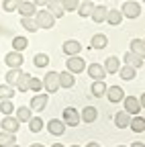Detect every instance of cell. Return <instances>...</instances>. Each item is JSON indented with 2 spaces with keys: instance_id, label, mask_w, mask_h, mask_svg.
Masks as SVG:
<instances>
[{
  "instance_id": "obj_1",
  "label": "cell",
  "mask_w": 145,
  "mask_h": 147,
  "mask_svg": "<svg viewBox=\"0 0 145 147\" xmlns=\"http://www.w3.org/2000/svg\"><path fill=\"white\" fill-rule=\"evenodd\" d=\"M33 18H35V23H37V27H39V29H51L53 25H55V18H53V14H51L47 8L37 10Z\"/></svg>"
},
{
  "instance_id": "obj_2",
  "label": "cell",
  "mask_w": 145,
  "mask_h": 147,
  "mask_svg": "<svg viewBox=\"0 0 145 147\" xmlns=\"http://www.w3.org/2000/svg\"><path fill=\"white\" fill-rule=\"evenodd\" d=\"M43 82V88L47 94H55V92L59 90V71H49L45 74V78L41 80Z\"/></svg>"
},
{
  "instance_id": "obj_3",
  "label": "cell",
  "mask_w": 145,
  "mask_h": 147,
  "mask_svg": "<svg viewBox=\"0 0 145 147\" xmlns=\"http://www.w3.org/2000/svg\"><path fill=\"white\" fill-rule=\"evenodd\" d=\"M121 8H123V10H121L123 18H137V16L141 14V4L135 2V0H125Z\"/></svg>"
},
{
  "instance_id": "obj_4",
  "label": "cell",
  "mask_w": 145,
  "mask_h": 147,
  "mask_svg": "<svg viewBox=\"0 0 145 147\" xmlns=\"http://www.w3.org/2000/svg\"><path fill=\"white\" fill-rule=\"evenodd\" d=\"M63 123H65V127H78V123H80V113H78V108L65 106V108H63Z\"/></svg>"
},
{
  "instance_id": "obj_5",
  "label": "cell",
  "mask_w": 145,
  "mask_h": 147,
  "mask_svg": "<svg viewBox=\"0 0 145 147\" xmlns=\"http://www.w3.org/2000/svg\"><path fill=\"white\" fill-rule=\"evenodd\" d=\"M123 106H125V113L127 115H139V110H141V104H139V98L137 96H125L123 98Z\"/></svg>"
},
{
  "instance_id": "obj_6",
  "label": "cell",
  "mask_w": 145,
  "mask_h": 147,
  "mask_svg": "<svg viewBox=\"0 0 145 147\" xmlns=\"http://www.w3.org/2000/svg\"><path fill=\"white\" fill-rule=\"evenodd\" d=\"M65 65H67V71H69V74H82V71L86 69V61H84L82 57H78V55L67 57Z\"/></svg>"
},
{
  "instance_id": "obj_7",
  "label": "cell",
  "mask_w": 145,
  "mask_h": 147,
  "mask_svg": "<svg viewBox=\"0 0 145 147\" xmlns=\"http://www.w3.org/2000/svg\"><path fill=\"white\" fill-rule=\"evenodd\" d=\"M47 102H49V94H47V92H45V94H35V96L31 98L29 108H31V110H37V113H41V110H45Z\"/></svg>"
},
{
  "instance_id": "obj_8",
  "label": "cell",
  "mask_w": 145,
  "mask_h": 147,
  "mask_svg": "<svg viewBox=\"0 0 145 147\" xmlns=\"http://www.w3.org/2000/svg\"><path fill=\"white\" fill-rule=\"evenodd\" d=\"M61 51L67 55V57H74V55H78V53L82 51V45H80V41H76V39H67V41H63Z\"/></svg>"
},
{
  "instance_id": "obj_9",
  "label": "cell",
  "mask_w": 145,
  "mask_h": 147,
  "mask_svg": "<svg viewBox=\"0 0 145 147\" xmlns=\"http://www.w3.org/2000/svg\"><path fill=\"white\" fill-rule=\"evenodd\" d=\"M0 127H2V131H6V133H16V131H19V127H21V123L16 121V117L6 115L2 121H0Z\"/></svg>"
},
{
  "instance_id": "obj_10",
  "label": "cell",
  "mask_w": 145,
  "mask_h": 147,
  "mask_svg": "<svg viewBox=\"0 0 145 147\" xmlns=\"http://www.w3.org/2000/svg\"><path fill=\"white\" fill-rule=\"evenodd\" d=\"M47 131H49L51 135H55V137H61V135L65 133V123L59 121V119H51V121L47 123Z\"/></svg>"
},
{
  "instance_id": "obj_11",
  "label": "cell",
  "mask_w": 145,
  "mask_h": 147,
  "mask_svg": "<svg viewBox=\"0 0 145 147\" xmlns=\"http://www.w3.org/2000/svg\"><path fill=\"white\" fill-rule=\"evenodd\" d=\"M86 71H88V76L92 78L94 82H98V80H104V78H106V71H104V67H102L100 63H90V65L86 67Z\"/></svg>"
},
{
  "instance_id": "obj_12",
  "label": "cell",
  "mask_w": 145,
  "mask_h": 147,
  "mask_svg": "<svg viewBox=\"0 0 145 147\" xmlns=\"http://www.w3.org/2000/svg\"><path fill=\"white\" fill-rule=\"evenodd\" d=\"M104 96L108 98V102H123L125 92H123L121 86H111V88H106V94Z\"/></svg>"
},
{
  "instance_id": "obj_13",
  "label": "cell",
  "mask_w": 145,
  "mask_h": 147,
  "mask_svg": "<svg viewBox=\"0 0 145 147\" xmlns=\"http://www.w3.org/2000/svg\"><path fill=\"white\" fill-rule=\"evenodd\" d=\"M4 61H6L8 67H21L23 61H25V57H23V53H19V51H10V53H6Z\"/></svg>"
},
{
  "instance_id": "obj_14",
  "label": "cell",
  "mask_w": 145,
  "mask_h": 147,
  "mask_svg": "<svg viewBox=\"0 0 145 147\" xmlns=\"http://www.w3.org/2000/svg\"><path fill=\"white\" fill-rule=\"evenodd\" d=\"M45 8H47V10H49V12L53 14V18H61V16L65 14L63 6H61V0H49Z\"/></svg>"
},
{
  "instance_id": "obj_15",
  "label": "cell",
  "mask_w": 145,
  "mask_h": 147,
  "mask_svg": "<svg viewBox=\"0 0 145 147\" xmlns=\"http://www.w3.org/2000/svg\"><path fill=\"white\" fill-rule=\"evenodd\" d=\"M96 119H98L96 106H86L82 113H80V121H82V123H94Z\"/></svg>"
},
{
  "instance_id": "obj_16",
  "label": "cell",
  "mask_w": 145,
  "mask_h": 147,
  "mask_svg": "<svg viewBox=\"0 0 145 147\" xmlns=\"http://www.w3.org/2000/svg\"><path fill=\"white\" fill-rule=\"evenodd\" d=\"M106 14H108V8L106 6H94L90 18H92L96 25H102V23H106Z\"/></svg>"
},
{
  "instance_id": "obj_17",
  "label": "cell",
  "mask_w": 145,
  "mask_h": 147,
  "mask_svg": "<svg viewBox=\"0 0 145 147\" xmlns=\"http://www.w3.org/2000/svg\"><path fill=\"white\" fill-rule=\"evenodd\" d=\"M123 59H125V65H131V67H135V69L143 67V59L139 57V55L131 53V51H127V53L123 55Z\"/></svg>"
},
{
  "instance_id": "obj_18",
  "label": "cell",
  "mask_w": 145,
  "mask_h": 147,
  "mask_svg": "<svg viewBox=\"0 0 145 147\" xmlns=\"http://www.w3.org/2000/svg\"><path fill=\"white\" fill-rule=\"evenodd\" d=\"M21 12V16H35V12H37V6H35L33 2H27V0H21L19 2V8H16Z\"/></svg>"
},
{
  "instance_id": "obj_19",
  "label": "cell",
  "mask_w": 145,
  "mask_h": 147,
  "mask_svg": "<svg viewBox=\"0 0 145 147\" xmlns=\"http://www.w3.org/2000/svg\"><path fill=\"white\" fill-rule=\"evenodd\" d=\"M106 45H108V37L104 33H96L90 41V49H104Z\"/></svg>"
},
{
  "instance_id": "obj_20",
  "label": "cell",
  "mask_w": 145,
  "mask_h": 147,
  "mask_svg": "<svg viewBox=\"0 0 145 147\" xmlns=\"http://www.w3.org/2000/svg\"><path fill=\"white\" fill-rule=\"evenodd\" d=\"M76 84V76L74 74H69L67 69L59 74V88H74Z\"/></svg>"
},
{
  "instance_id": "obj_21",
  "label": "cell",
  "mask_w": 145,
  "mask_h": 147,
  "mask_svg": "<svg viewBox=\"0 0 145 147\" xmlns=\"http://www.w3.org/2000/svg\"><path fill=\"white\" fill-rule=\"evenodd\" d=\"M129 51L139 55L141 59H145V43H143V39H133L131 45H129Z\"/></svg>"
},
{
  "instance_id": "obj_22",
  "label": "cell",
  "mask_w": 145,
  "mask_h": 147,
  "mask_svg": "<svg viewBox=\"0 0 145 147\" xmlns=\"http://www.w3.org/2000/svg\"><path fill=\"white\" fill-rule=\"evenodd\" d=\"M129 129H131L133 133H143V131H145V119H143V117H139V115L131 117Z\"/></svg>"
},
{
  "instance_id": "obj_23",
  "label": "cell",
  "mask_w": 145,
  "mask_h": 147,
  "mask_svg": "<svg viewBox=\"0 0 145 147\" xmlns=\"http://www.w3.org/2000/svg\"><path fill=\"white\" fill-rule=\"evenodd\" d=\"M102 67H104L106 74H117L119 67H121V61H119V57H113V55H111V57H106V61H104Z\"/></svg>"
},
{
  "instance_id": "obj_24",
  "label": "cell",
  "mask_w": 145,
  "mask_h": 147,
  "mask_svg": "<svg viewBox=\"0 0 145 147\" xmlns=\"http://www.w3.org/2000/svg\"><path fill=\"white\" fill-rule=\"evenodd\" d=\"M129 123H131V115H127L125 110H119V113L115 115V125H117L119 129H127V127H129Z\"/></svg>"
},
{
  "instance_id": "obj_25",
  "label": "cell",
  "mask_w": 145,
  "mask_h": 147,
  "mask_svg": "<svg viewBox=\"0 0 145 147\" xmlns=\"http://www.w3.org/2000/svg\"><path fill=\"white\" fill-rule=\"evenodd\" d=\"M14 117H16V121H19V123H29L31 117H33V110H31L29 106H19Z\"/></svg>"
},
{
  "instance_id": "obj_26",
  "label": "cell",
  "mask_w": 145,
  "mask_h": 147,
  "mask_svg": "<svg viewBox=\"0 0 145 147\" xmlns=\"http://www.w3.org/2000/svg\"><path fill=\"white\" fill-rule=\"evenodd\" d=\"M16 94L14 86H8V84H0V100H12Z\"/></svg>"
},
{
  "instance_id": "obj_27",
  "label": "cell",
  "mask_w": 145,
  "mask_h": 147,
  "mask_svg": "<svg viewBox=\"0 0 145 147\" xmlns=\"http://www.w3.org/2000/svg\"><path fill=\"white\" fill-rule=\"evenodd\" d=\"M29 74L27 71H21V76H19V80H16V84H14V88L19 90V92H29Z\"/></svg>"
},
{
  "instance_id": "obj_28",
  "label": "cell",
  "mask_w": 145,
  "mask_h": 147,
  "mask_svg": "<svg viewBox=\"0 0 145 147\" xmlns=\"http://www.w3.org/2000/svg\"><path fill=\"white\" fill-rule=\"evenodd\" d=\"M106 23H108V25H113V27L121 25V23H123V14H121V10H117V8L108 10V14H106Z\"/></svg>"
},
{
  "instance_id": "obj_29",
  "label": "cell",
  "mask_w": 145,
  "mask_h": 147,
  "mask_svg": "<svg viewBox=\"0 0 145 147\" xmlns=\"http://www.w3.org/2000/svg\"><path fill=\"white\" fill-rule=\"evenodd\" d=\"M117 74H119V76L127 82V80H133V78L137 76V69H135V67H131V65H123V67H119V71H117Z\"/></svg>"
},
{
  "instance_id": "obj_30",
  "label": "cell",
  "mask_w": 145,
  "mask_h": 147,
  "mask_svg": "<svg viewBox=\"0 0 145 147\" xmlns=\"http://www.w3.org/2000/svg\"><path fill=\"white\" fill-rule=\"evenodd\" d=\"M92 10H94V2H92V0H88V2H80V6H78V14L82 18H88L90 14H92Z\"/></svg>"
},
{
  "instance_id": "obj_31",
  "label": "cell",
  "mask_w": 145,
  "mask_h": 147,
  "mask_svg": "<svg viewBox=\"0 0 145 147\" xmlns=\"http://www.w3.org/2000/svg\"><path fill=\"white\" fill-rule=\"evenodd\" d=\"M29 47V41H27V37H14L12 39V51H19V53H23L25 49Z\"/></svg>"
},
{
  "instance_id": "obj_32",
  "label": "cell",
  "mask_w": 145,
  "mask_h": 147,
  "mask_svg": "<svg viewBox=\"0 0 145 147\" xmlns=\"http://www.w3.org/2000/svg\"><path fill=\"white\" fill-rule=\"evenodd\" d=\"M21 25H23V29H27L29 33H37V31H39V27H37V23H35L33 16H21Z\"/></svg>"
},
{
  "instance_id": "obj_33",
  "label": "cell",
  "mask_w": 145,
  "mask_h": 147,
  "mask_svg": "<svg viewBox=\"0 0 145 147\" xmlns=\"http://www.w3.org/2000/svg\"><path fill=\"white\" fill-rule=\"evenodd\" d=\"M43 127H45V123H43L41 117H31V121H29V131H31V133L43 131Z\"/></svg>"
},
{
  "instance_id": "obj_34",
  "label": "cell",
  "mask_w": 145,
  "mask_h": 147,
  "mask_svg": "<svg viewBox=\"0 0 145 147\" xmlns=\"http://www.w3.org/2000/svg\"><path fill=\"white\" fill-rule=\"evenodd\" d=\"M106 84H104V80H98V82H92V88H90V90H92V94L96 96V98H100V96H104L106 94Z\"/></svg>"
},
{
  "instance_id": "obj_35",
  "label": "cell",
  "mask_w": 145,
  "mask_h": 147,
  "mask_svg": "<svg viewBox=\"0 0 145 147\" xmlns=\"http://www.w3.org/2000/svg\"><path fill=\"white\" fill-rule=\"evenodd\" d=\"M21 67H8V71H6V84L8 86H14L16 84V80H19V76H21Z\"/></svg>"
},
{
  "instance_id": "obj_36",
  "label": "cell",
  "mask_w": 145,
  "mask_h": 147,
  "mask_svg": "<svg viewBox=\"0 0 145 147\" xmlns=\"http://www.w3.org/2000/svg\"><path fill=\"white\" fill-rule=\"evenodd\" d=\"M16 137L14 133H6V131H0V147H8V145H14Z\"/></svg>"
},
{
  "instance_id": "obj_37",
  "label": "cell",
  "mask_w": 145,
  "mask_h": 147,
  "mask_svg": "<svg viewBox=\"0 0 145 147\" xmlns=\"http://www.w3.org/2000/svg\"><path fill=\"white\" fill-rule=\"evenodd\" d=\"M61 6H63L65 12H74L80 6V0H61Z\"/></svg>"
},
{
  "instance_id": "obj_38",
  "label": "cell",
  "mask_w": 145,
  "mask_h": 147,
  "mask_svg": "<svg viewBox=\"0 0 145 147\" xmlns=\"http://www.w3.org/2000/svg\"><path fill=\"white\" fill-rule=\"evenodd\" d=\"M29 90H31V92H37V94H39V92L43 90V82H41L39 78H33V76H31V78H29Z\"/></svg>"
},
{
  "instance_id": "obj_39",
  "label": "cell",
  "mask_w": 145,
  "mask_h": 147,
  "mask_svg": "<svg viewBox=\"0 0 145 147\" xmlns=\"http://www.w3.org/2000/svg\"><path fill=\"white\" fill-rule=\"evenodd\" d=\"M33 63L37 67H45L49 63V55L47 53H37V55H35V59H33Z\"/></svg>"
},
{
  "instance_id": "obj_40",
  "label": "cell",
  "mask_w": 145,
  "mask_h": 147,
  "mask_svg": "<svg viewBox=\"0 0 145 147\" xmlns=\"http://www.w3.org/2000/svg\"><path fill=\"white\" fill-rule=\"evenodd\" d=\"M12 110H14L12 100H0V113H2L4 117L6 115H12Z\"/></svg>"
},
{
  "instance_id": "obj_41",
  "label": "cell",
  "mask_w": 145,
  "mask_h": 147,
  "mask_svg": "<svg viewBox=\"0 0 145 147\" xmlns=\"http://www.w3.org/2000/svg\"><path fill=\"white\" fill-rule=\"evenodd\" d=\"M19 2H21V0H4V2H2V8H4L6 12H14L16 8H19Z\"/></svg>"
},
{
  "instance_id": "obj_42",
  "label": "cell",
  "mask_w": 145,
  "mask_h": 147,
  "mask_svg": "<svg viewBox=\"0 0 145 147\" xmlns=\"http://www.w3.org/2000/svg\"><path fill=\"white\" fill-rule=\"evenodd\" d=\"M31 2H33L35 6H47V2H49V0H31Z\"/></svg>"
},
{
  "instance_id": "obj_43",
  "label": "cell",
  "mask_w": 145,
  "mask_h": 147,
  "mask_svg": "<svg viewBox=\"0 0 145 147\" xmlns=\"http://www.w3.org/2000/svg\"><path fill=\"white\" fill-rule=\"evenodd\" d=\"M139 104H141V108H145V92L139 96Z\"/></svg>"
},
{
  "instance_id": "obj_44",
  "label": "cell",
  "mask_w": 145,
  "mask_h": 147,
  "mask_svg": "<svg viewBox=\"0 0 145 147\" xmlns=\"http://www.w3.org/2000/svg\"><path fill=\"white\" fill-rule=\"evenodd\" d=\"M86 147H100V143H96V141H90Z\"/></svg>"
},
{
  "instance_id": "obj_45",
  "label": "cell",
  "mask_w": 145,
  "mask_h": 147,
  "mask_svg": "<svg viewBox=\"0 0 145 147\" xmlns=\"http://www.w3.org/2000/svg\"><path fill=\"white\" fill-rule=\"evenodd\" d=\"M131 147H145L141 141H135V143H131Z\"/></svg>"
},
{
  "instance_id": "obj_46",
  "label": "cell",
  "mask_w": 145,
  "mask_h": 147,
  "mask_svg": "<svg viewBox=\"0 0 145 147\" xmlns=\"http://www.w3.org/2000/svg\"><path fill=\"white\" fill-rule=\"evenodd\" d=\"M29 147H45V145H41V143H33V145H29Z\"/></svg>"
},
{
  "instance_id": "obj_47",
  "label": "cell",
  "mask_w": 145,
  "mask_h": 147,
  "mask_svg": "<svg viewBox=\"0 0 145 147\" xmlns=\"http://www.w3.org/2000/svg\"><path fill=\"white\" fill-rule=\"evenodd\" d=\"M51 147H63V145H61V143H53Z\"/></svg>"
},
{
  "instance_id": "obj_48",
  "label": "cell",
  "mask_w": 145,
  "mask_h": 147,
  "mask_svg": "<svg viewBox=\"0 0 145 147\" xmlns=\"http://www.w3.org/2000/svg\"><path fill=\"white\" fill-rule=\"evenodd\" d=\"M8 147H21V145H16V143H14V145H8Z\"/></svg>"
},
{
  "instance_id": "obj_49",
  "label": "cell",
  "mask_w": 145,
  "mask_h": 147,
  "mask_svg": "<svg viewBox=\"0 0 145 147\" xmlns=\"http://www.w3.org/2000/svg\"><path fill=\"white\" fill-rule=\"evenodd\" d=\"M117 147H127V145H117Z\"/></svg>"
},
{
  "instance_id": "obj_50",
  "label": "cell",
  "mask_w": 145,
  "mask_h": 147,
  "mask_svg": "<svg viewBox=\"0 0 145 147\" xmlns=\"http://www.w3.org/2000/svg\"><path fill=\"white\" fill-rule=\"evenodd\" d=\"M71 147H80V145H71Z\"/></svg>"
},
{
  "instance_id": "obj_51",
  "label": "cell",
  "mask_w": 145,
  "mask_h": 147,
  "mask_svg": "<svg viewBox=\"0 0 145 147\" xmlns=\"http://www.w3.org/2000/svg\"><path fill=\"white\" fill-rule=\"evenodd\" d=\"M82 2H88V0H82Z\"/></svg>"
},
{
  "instance_id": "obj_52",
  "label": "cell",
  "mask_w": 145,
  "mask_h": 147,
  "mask_svg": "<svg viewBox=\"0 0 145 147\" xmlns=\"http://www.w3.org/2000/svg\"><path fill=\"white\" fill-rule=\"evenodd\" d=\"M143 43H145V39H143Z\"/></svg>"
},
{
  "instance_id": "obj_53",
  "label": "cell",
  "mask_w": 145,
  "mask_h": 147,
  "mask_svg": "<svg viewBox=\"0 0 145 147\" xmlns=\"http://www.w3.org/2000/svg\"><path fill=\"white\" fill-rule=\"evenodd\" d=\"M143 2H145V0H143Z\"/></svg>"
}]
</instances>
